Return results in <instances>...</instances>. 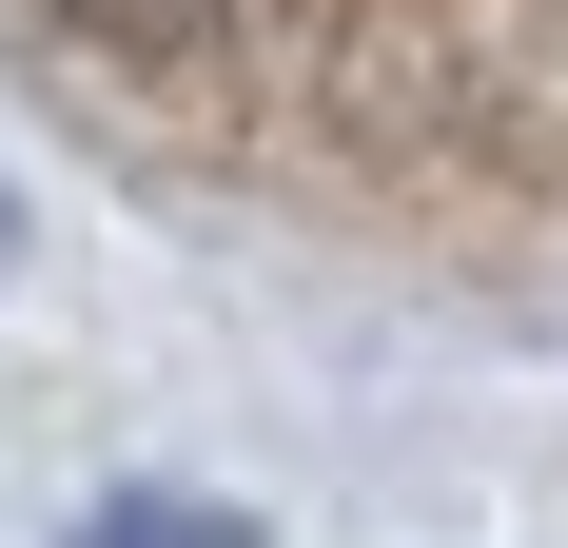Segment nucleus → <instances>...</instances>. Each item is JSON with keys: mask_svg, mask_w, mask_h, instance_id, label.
Listing matches in <instances>:
<instances>
[{"mask_svg": "<svg viewBox=\"0 0 568 548\" xmlns=\"http://www.w3.org/2000/svg\"><path fill=\"white\" fill-rule=\"evenodd\" d=\"M20 40L235 196L568 294V0H20Z\"/></svg>", "mask_w": 568, "mask_h": 548, "instance_id": "1", "label": "nucleus"}]
</instances>
